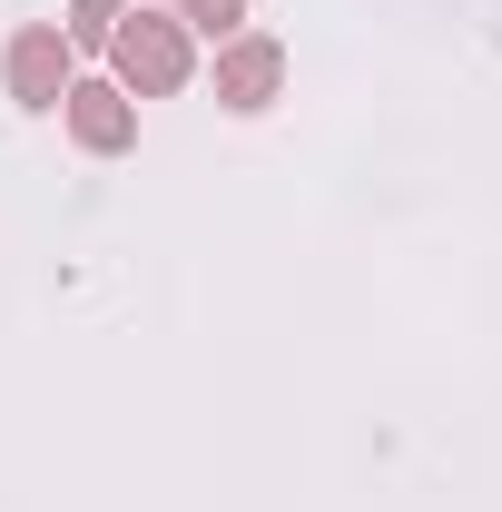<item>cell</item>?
Segmentation results:
<instances>
[{"label":"cell","instance_id":"1","mask_svg":"<svg viewBox=\"0 0 502 512\" xmlns=\"http://www.w3.org/2000/svg\"><path fill=\"white\" fill-rule=\"evenodd\" d=\"M188 69H197V50H188V30L168 10H128L119 30H109V79H119L128 99H178Z\"/></svg>","mask_w":502,"mask_h":512},{"label":"cell","instance_id":"2","mask_svg":"<svg viewBox=\"0 0 502 512\" xmlns=\"http://www.w3.org/2000/svg\"><path fill=\"white\" fill-rule=\"evenodd\" d=\"M0 79H10V99L20 109H60L69 99V30L60 20H30V30H10V60H0Z\"/></svg>","mask_w":502,"mask_h":512},{"label":"cell","instance_id":"3","mask_svg":"<svg viewBox=\"0 0 502 512\" xmlns=\"http://www.w3.org/2000/svg\"><path fill=\"white\" fill-rule=\"evenodd\" d=\"M60 119H69V138H79L89 158H119V148H138V99H128L119 79H69Z\"/></svg>","mask_w":502,"mask_h":512},{"label":"cell","instance_id":"4","mask_svg":"<svg viewBox=\"0 0 502 512\" xmlns=\"http://www.w3.org/2000/svg\"><path fill=\"white\" fill-rule=\"evenodd\" d=\"M286 89V50L266 40V30H237V40H217V99L247 119V109H266Z\"/></svg>","mask_w":502,"mask_h":512},{"label":"cell","instance_id":"5","mask_svg":"<svg viewBox=\"0 0 502 512\" xmlns=\"http://www.w3.org/2000/svg\"><path fill=\"white\" fill-rule=\"evenodd\" d=\"M178 30H207V40H237L247 30V0H158Z\"/></svg>","mask_w":502,"mask_h":512},{"label":"cell","instance_id":"6","mask_svg":"<svg viewBox=\"0 0 502 512\" xmlns=\"http://www.w3.org/2000/svg\"><path fill=\"white\" fill-rule=\"evenodd\" d=\"M119 20H128V0H69L60 30H69V50H109V30H119Z\"/></svg>","mask_w":502,"mask_h":512}]
</instances>
